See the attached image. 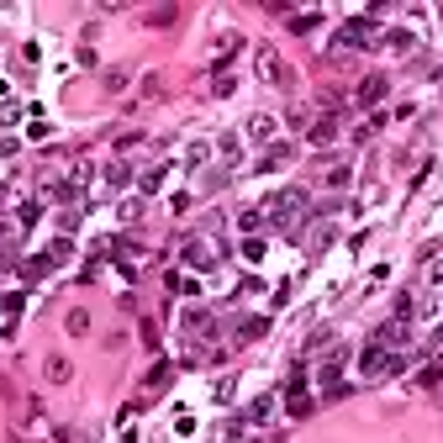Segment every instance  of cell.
<instances>
[{"label":"cell","instance_id":"9c48e42d","mask_svg":"<svg viewBox=\"0 0 443 443\" xmlns=\"http://www.w3.org/2000/svg\"><path fill=\"white\" fill-rule=\"evenodd\" d=\"M43 370H48V380H53V385H63V380H69V359H59V354H53V359L43 364Z\"/></svg>","mask_w":443,"mask_h":443},{"label":"cell","instance_id":"6da1fadb","mask_svg":"<svg viewBox=\"0 0 443 443\" xmlns=\"http://www.w3.org/2000/svg\"><path fill=\"white\" fill-rule=\"evenodd\" d=\"M359 370H364V380H385V375L407 370V354H396V348H380V343H370V354L359 359Z\"/></svg>","mask_w":443,"mask_h":443},{"label":"cell","instance_id":"277c9868","mask_svg":"<svg viewBox=\"0 0 443 443\" xmlns=\"http://www.w3.org/2000/svg\"><path fill=\"white\" fill-rule=\"evenodd\" d=\"M407 333H412V317H401V312H396L391 322H385L380 333H375V343H380V348H396V343H407Z\"/></svg>","mask_w":443,"mask_h":443},{"label":"cell","instance_id":"ba28073f","mask_svg":"<svg viewBox=\"0 0 443 443\" xmlns=\"http://www.w3.org/2000/svg\"><path fill=\"white\" fill-rule=\"evenodd\" d=\"M259 63H264V80H275V84H285V80H290V74L280 69V59H275V53H269V48L259 53Z\"/></svg>","mask_w":443,"mask_h":443},{"label":"cell","instance_id":"7a4b0ae2","mask_svg":"<svg viewBox=\"0 0 443 443\" xmlns=\"http://www.w3.org/2000/svg\"><path fill=\"white\" fill-rule=\"evenodd\" d=\"M264 216H275L280 227H296L301 216H306V195H301V190H285V195H275Z\"/></svg>","mask_w":443,"mask_h":443},{"label":"cell","instance_id":"4fadbf2b","mask_svg":"<svg viewBox=\"0 0 443 443\" xmlns=\"http://www.w3.org/2000/svg\"><path fill=\"white\" fill-rule=\"evenodd\" d=\"M63 322H69V333H90V312H69Z\"/></svg>","mask_w":443,"mask_h":443},{"label":"cell","instance_id":"5bb4252c","mask_svg":"<svg viewBox=\"0 0 443 443\" xmlns=\"http://www.w3.org/2000/svg\"><path fill=\"white\" fill-rule=\"evenodd\" d=\"M269 127H275L269 117H253V121H248V132H253V137H269Z\"/></svg>","mask_w":443,"mask_h":443},{"label":"cell","instance_id":"52a82bcc","mask_svg":"<svg viewBox=\"0 0 443 443\" xmlns=\"http://www.w3.org/2000/svg\"><path fill=\"white\" fill-rule=\"evenodd\" d=\"M185 333L190 338H211V312H190L185 317Z\"/></svg>","mask_w":443,"mask_h":443},{"label":"cell","instance_id":"9a60e30c","mask_svg":"<svg viewBox=\"0 0 443 443\" xmlns=\"http://www.w3.org/2000/svg\"><path fill=\"white\" fill-rule=\"evenodd\" d=\"M169 22H174V6H164V11L148 16V27H169Z\"/></svg>","mask_w":443,"mask_h":443},{"label":"cell","instance_id":"8992f818","mask_svg":"<svg viewBox=\"0 0 443 443\" xmlns=\"http://www.w3.org/2000/svg\"><path fill=\"white\" fill-rule=\"evenodd\" d=\"M359 100H364V106H375V100H385V74H370V80L359 84Z\"/></svg>","mask_w":443,"mask_h":443},{"label":"cell","instance_id":"7c38bea8","mask_svg":"<svg viewBox=\"0 0 443 443\" xmlns=\"http://www.w3.org/2000/svg\"><path fill=\"white\" fill-rule=\"evenodd\" d=\"M106 180H111V185H117V190H121V185L132 180V169H127V164H111V169H106Z\"/></svg>","mask_w":443,"mask_h":443},{"label":"cell","instance_id":"3957f363","mask_svg":"<svg viewBox=\"0 0 443 443\" xmlns=\"http://www.w3.org/2000/svg\"><path fill=\"white\" fill-rule=\"evenodd\" d=\"M370 37H375V27H370V22H364V16H359V22H348L343 32L333 37V48H338V53H348V48H364Z\"/></svg>","mask_w":443,"mask_h":443},{"label":"cell","instance_id":"8fae6325","mask_svg":"<svg viewBox=\"0 0 443 443\" xmlns=\"http://www.w3.org/2000/svg\"><path fill=\"white\" fill-rule=\"evenodd\" d=\"M285 158H290V148H285V143H275V153H264V164H259V169H280Z\"/></svg>","mask_w":443,"mask_h":443},{"label":"cell","instance_id":"5b68a950","mask_svg":"<svg viewBox=\"0 0 443 443\" xmlns=\"http://www.w3.org/2000/svg\"><path fill=\"white\" fill-rule=\"evenodd\" d=\"M48 269H53V253H37V259H27V264H22V280L32 285V280H43Z\"/></svg>","mask_w":443,"mask_h":443},{"label":"cell","instance_id":"30bf717a","mask_svg":"<svg viewBox=\"0 0 443 443\" xmlns=\"http://www.w3.org/2000/svg\"><path fill=\"white\" fill-rule=\"evenodd\" d=\"M333 132H338V121H333V117H322V121H317V127H312V143H327Z\"/></svg>","mask_w":443,"mask_h":443}]
</instances>
